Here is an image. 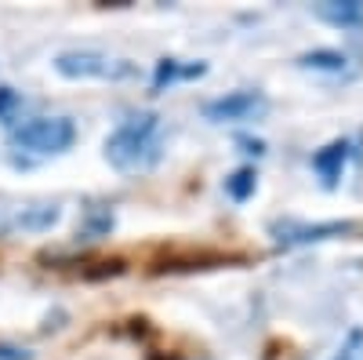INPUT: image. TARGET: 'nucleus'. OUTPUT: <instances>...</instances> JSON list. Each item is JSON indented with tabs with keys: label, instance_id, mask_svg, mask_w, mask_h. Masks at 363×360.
I'll return each mask as SVG.
<instances>
[{
	"label": "nucleus",
	"instance_id": "nucleus-5",
	"mask_svg": "<svg viewBox=\"0 0 363 360\" xmlns=\"http://www.w3.org/2000/svg\"><path fill=\"white\" fill-rule=\"evenodd\" d=\"M356 222H316V226H277V240L284 248H298V244H316V240H330L352 233Z\"/></svg>",
	"mask_w": 363,
	"mask_h": 360
},
{
	"label": "nucleus",
	"instance_id": "nucleus-10",
	"mask_svg": "<svg viewBox=\"0 0 363 360\" xmlns=\"http://www.w3.org/2000/svg\"><path fill=\"white\" fill-rule=\"evenodd\" d=\"M207 66L196 62V66H178V58H160V66H157V87L178 80V77H203Z\"/></svg>",
	"mask_w": 363,
	"mask_h": 360
},
{
	"label": "nucleus",
	"instance_id": "nucleus-13",
	"mask_svg": "<svg viewBox=\"0 0 363 360\" xmlns=\"http://www.w3.org/2000/svg\"><path fill=\"white\" fill-rule=\"evenodd\" d=\"M0 360H33V353L22 346H0Z\"/></svg>",
	"mask_w": 363,
	"mask_h": 360
},
{
	"label": "nucleus",
	"instance_id": "nucleus-7",
	"mask_svg": "<svg viewBox=\"0 0 363 360\" xmlns=\"http://www.w3.org/2000/svg\"><path fill=\"white\" fill-rule=\"evenodd\" d=\"M316 18H323L327 26H338V29H359L363 26V4L359 0H320L313 4Z\"/></svg>",
	"mask_w": 363,
	"mask_h": 360
},
{
	"label": "nucleus",
	"instance_id": "nucleus-3",
	"mask_svg": "<svg viewBox=\"0 0 363 360\" xmlns=\"http://www.w3.org/2000/svg\"><path fill=\"white\" fill-rule=\"evenodd\" d=\"M55 73L66 80H91V77H128L131 66L124 58H109L102 51H58L55 55Z\"/></svg>",
	"mask_w": 363,
	"mask_h": 360
},
{
	"label": "nucleus",
	"instance_id": "nucleus-11",
	"mask_svg": "<svg viewBox=\"0 0 363 360\" xmlns=\"http://www.w3.org/2000/svg\"><path fill=\"white\" fill-rule=\"evenodd\" d=\"M255 182H258L255 168H240V171H233V175L225 178V193H229L233 200H247V197L255 193Z\"/></svg>",
	"mask_w": 363,
	"mask_h": 360
},
{
	"label": "nucleus",
	"instance_id": "nucleus-6",
	"mask_svg": "<svg viewBox=\"0 0 363 360\" xmlns=\"http://www.w3.org/2000/svg\"><path fill=\"white\" fill-rule=\"evenodd\" d=\"M349 153H352V142L349 138H338V142H330V146H323V149H316V153H313V168L323 178V186H335L338 178H342V171L349 164Z\"/></svg>",
	"mask_w": 363,
	"mask_h": 360
},
{
	"label": "nucleus",
	"instance_id": "nucleus-4",
	"mask_svg": "<svg viewBox=\"0 0 363 360\" xmlns=\"http://www.w3.org/2000/svg\"><path fill=\"white\" fill-rule=\"evenodd\" d=\"M269 109L262 92H229L215 102L203 106V116L215 120V124H225V120H258Z\"/></svg>",
	"mask_w": 363,
	"mask_h": 360
},
{
	"label": "nucleus",
	"instance_id": "nucleus-9",
	"mask_svg": "<svg viewBox=\"0 0 363 360\" xmlns=\"http://www.w3.org/2000/svg\"><path fill=\"white\" fill-rule=\"evenodd\" d=\"M298 66L301 70H323V73H342L349 66V58L335 48H320V51H306L298 58Z\"/></svg>",
	"mask_w": 363,
	"mask_h": 360
},
{
	"label": "nucleus",
	"instance_id": "nucleus-12",
	"mask_svg": "<svg viewBox=\"0 0 363 360\" xmlns=\"http://www.w3.org/2000/svg\"><path fill=\"white\" fill-rule=\"evenodd\" d=\"M22 106V99L11 92V87H0V120L15 128V109Z\"/></svg>",
	"mask_w": 363,
	"mask_h": 360
},
{
	"label": "nucleus",
	"instance_id": "nucleus-2",
	"mask_svg": "<svg viewBox=\"0 0 363 360\" xmlns=\"http://www.w3.org/2000/svg\"><path fill=\"white\" fill-rule=\"evenodd\" d=\"M8 138L15 149H26V153H66L77 142V124L69 116H29L11 128Z\"/></svg>",
	"mask_w": 363,
	"mask_h": 360
},
{
	"label": "nucleus",
	"instance_id": "nucleus-14",
	"mask_svg": "<svg viewBox=\"0 0 363 360\" xmlns=\"http://www.w3.org/2000/svg\"><path fill=\"white\" fill-rule=\"evenodd\" d=\"M335 360H349V356H342V353H338V356H335Z\"/></svg>",
	"mask_w": 363,
	"mask_h": 360
},
{
	"label": "nucleus",
	"instance_id": "nucleus-1",
	"mask_svg": "<svg viewBox=\"0 0 363 360\" xmlns=\"http://www.w3.org/2000/svg\"><path fill=\"white\" fill-rule=\"evenodd\" d=\"M106 160L116 171H145L160 160V116L135 113L106 138Z\"/></svg>",
	"mask_w": 363,
	"mask_h": 360
},
{
	"label": "nucleus",
	"instance_id": "nucleus-8",
	"mask_svg": "<svg viewBox=\"0 0 363 360\" xmlns=\"http://www.w3.org/2000/svg\"><path fill=\"white\" fill-rule=\"evenodd\" d=\"M58 219H62V207L58 204H26L15 215V226L29 229V233H40V229H51Z\"/></svg>",
	"mask_w": 363,
	"mask_h": 360
}]
</instances>
